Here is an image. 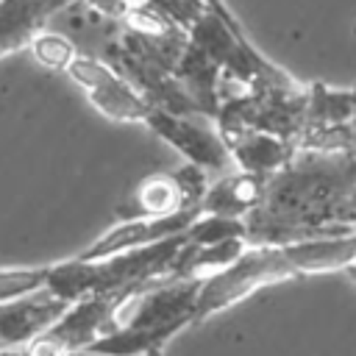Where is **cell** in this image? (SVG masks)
I'll list each match as a JSON object with an SVG mask.
<instances>
[{
  "instance_id": "obj_1",
  "label": "cell",
  "mask_w": 356,
  "mask_h": 356,
  "mask_svg": "<svg viewBox=\"0 0 356 356\" xmlns=\"http://www.w3.org/2000/svg\"><path fill=\"white\" fill-rule=\"evenodd\" d=\"M356 189V147H300L295 159L267 178L261 203L245 217L250 245H292L300 239L350 234L339 211Z\"/></svg>"
},
{
  "instance_id": "obj_2",
  "label": "cell",
  "mask_w": 356,
  "mask_h": 356,
  "mask_svg": "<svg viewBox=\"0 0 356 356\" xmlns=\"http://www.w3.org/2000/svg\"><path fill=\"white\" fill-rule=\"evenodd\" d=\"M309 111V89L295 86H261L245 89L234 97H222L214 125L222 136L236 131H261L289 142L303 139Z\"/></svg>"
},
{
  "instance_id": "obj_3",
  "label": "cell",
  "mask_w": 356,
  "mask_h": 356,
  "mask_svg": "<svg viewBox=\"0 0 356 356\" xmlns=\"http://www.w3.org/2000/svg\"><path fill=\"white\" fill-rule=\"evenodd\" d=\"M203 278H178L161 275L125 300L114 312V328L147 331L161 342H170L178 331L197 323V295Z\"/></svg>"
},
{
  "instance_id": "obj_4",
  "label": "cell",
  "mask_w": 356,
  "mask_h": 356,
  "mask_svg": "<svg viewBox=\"0 0 356 356\" xmlns=\"http://www.w3.org/2000/svg\"><path fill=\"white\" fill-rule=\"evenodd\" d=\"M289 278H298V270L292 267L284 245H248L236 261L203 278L197 295V323L242 303L261 286Z\"/></svg>"
},
{
  "instance_id": "obj_5",
  "label": "cell",
  "mask_w": 356,
  "mask_h": 356,
  "mask_svg": "<svg viewBox=\"0 0 356 356\" xmlns=\"http://www.w3.org/2000/svg\"><path fill=\"white\" fill-rule=\"evenodd\" d=\"M161 142L175 147L186 164L200 167L209 178H220L231 170H236L234 156L228 150V142L217 131L214 120H206L200 114H170L161 108H153L145 122Z\"/></svg>"
},
{
  "instance_id": "obj_6",
  "label": "cell",
  "mask_w": 356,
  "mask_h": 356,
  "mask_svg": "<svg viewBox=\"0 0 356 356\" xmlns=\"http://www.w3.org/2000/svg\"><path fill=\"white\" fill-rule=\"evenodd\" d=\"M67 75L83 89L86 100L114 122H147L150 103L103 58L78 53Z\"/></svg>"
},
{
  "instance_id": "obj_7",
  "label": "cell",
  "mask_w": 356,
  "mask_h": 356,
  "mask_svg": "<svg viewBox=\"0 0 356 356\" xmlns=\"http://www.w3.org/2000/svg\"><path fill=\"white\" fill-rule=\"evenodd\" d=\"M200 214H203V209L197 206V209H184L178 214L156 217V220H120L106 234H100L89 248H83L78 256L89 259V261H100V259H111L125 250H136V248H147V245L172 239L178 234H186V228Z\"/></svg>"
},
{
  "instance_id": "obj_8",
  "label": "cell",
  "mask_w": 356,
  "mask_h": 356,
  "mask_svg": "<svg viewBox=\"0 0 356 356\" xmlns=\"http://www.w3.org/2000/svg\"><path fill=\"white\" fill-rule=\"evenodd\" d=\"M125 295L131 292H100V295L81 298L70 303L61 320L44 334H50L70 353H78V350L86 353V348L95 339H100L114 328V312L125 300Z\"/></svg>"
},
{
  "instance_id": "obj_9",
  "label": "cell",
  "mask_w": 356,
  "mask_h": 356,
  "mask_svg": "<svg viewBox=\"0 0 356 356\" xmlns=\"http://www.w3.org/2000/svg\"><path fill=\"white\" fill-rule=\"evenodd\" d=\"M67 306L70 303L58 300L47 289L25 295L11 303H3L0 306V348L31 345L36 337L50 331L61 320Z\"/></svg>"
},
{
  "instance_id": "obj_10",
  "label": "cell",
  "mask_w": 356,
  "mask_h": 356,
  "mask_svg": "<svg viewBox=\"0 0 356 356\" xmlns=\"http://www.w3.org/2000/svg\"><path fill=\"white\" fill-rule=\"evenodd\" d=\"M222 139L228 142L236 170L259 175V178H273L300 150L298 142H289V139H281L273 134H261V131H236Z\"/></svg>"
},
{
  "instance_id": "obj_11",
  "label": "cell",
  "mask_w": 356,
  "mask_h": 356,
  "mask_svg": "<svg viewBox=\"0 0 356 356\" xmlns=\"http://www.w3.org/2000/svg\"><path fill=\"white\" fill-rule=\"evenodd\" d=\"M75 0H0V58L31 47L47 19Z\"/></svg>"
},
{
  "instance_id": "obj_12",
  "label": "cell",
  "mask_w": 356,
  "mask_h": 356,
  "mask_svg": "<svg viewBox=\"0 0 356 356\" xmlns=\"http://www.w3.org/2000/svg\"><path fill=\"white\" fill-rule=\"evenodd\" d=\"M172 75L181 81V86L186 89V95L192 97L195 108L200 117L206 120H214L217 111H220V86H222V70L217 67V61L203 50L197 47L192 39L186 44V50L181 53Z\"/></svg>"
},
{
  "instance_id": "obj_13",
  "label": "cell",
  "mask_w": 356,
  "mask_h": 356,
  "mask_svg": "<svg viewBox=\"0 0 356 356\" xmlns=\"http://www.w3.org/2000/svg\"><path fill=\"white\" fill-rule=\"evenodd\" d=\"M284 250H286L292 267L298 270V275L348 270V267L356 264V231L300 239V242L284 245Z\"/></svg>"
},
{
  "instance_id": "obj_14",
  "label": "cell",
  "mask_w": 356,
  "mask_h": 356,
  "mask_svg": "<svg viewBox=\"0 0 356 356\" xmlns=\"http://www.w3.org/2000/svg\"><path fill=\"white\" fill-rule=\"evenodd\" d=\"M267 178L231 170L211 181L206 197H203V214H222V217H239L245 220L264 195Z\"/></svg>"
},
{
  "instance_id": "obj_15",
  "label": "cell",
  "mask_w": 356,
  "mask_h": 356,
  "mask_svg": "<svg viewBox=\"0 0 356 356\" xmlns=\"http://www.w3.org/2000/svg\"><path fill=\"white\" fill-rule=\"evenodd\" d=\"M231 239H248V225L239 217H222V214H200L186 228L189 245H220Z\"/></svg>"
},
{
  "instance_id": "obj_16",
  "label": "cell",
  "mask_w": 356,
  "mask_h": 356,
  "mask_svg": "<svg viewBox=\"0 0 356 356\" xmlns=\"http://www.w3.org/2000/svg\"><path fill=\"white\" fill-rule=\"evenodd\" d=\"M31 53H33V58L42 67H47V70H64V72H67V67L78 56L72 39H67L64 33H56V31L36 33L33 42H31Z\"/></svg>"
},
{
  "instance_id": "obj_17",
  "label": "cell",
  "mask_w": 356,
  "mask_h": 356,
  "mask_svg": "<svg viewBox=\"0 0 356 356\" xmlns=\"http://www.w3.org/2000/svg\"><path fill=\"white\" fill-rule=\"evenodd\" d=\"M47 286V267H8L0 270V306Z\"/></svg>"
},
{
  "instance_id": "obj_18",
  "label": "cell",
  "mask_w": 356,
  "mask_h": 356,
  "mask_svg": "<svg viewBox=\"0 0 356 356\" xmlns=\"http://www.w3.org/2000/svg\"><path fill=\"white\" fill-rule=\"evenodd\" d=\"M125 3H147V6H156V8H161L164 14H170L178 25H184L186 31H189L192 22L203 14V6L195 3V0H125Z\"/></svg>"
},
{
  "instance_id": "obj_19",
  "label": "cell",
  "mask_w": 356,
  "mask_h": 356,
  "mask_svg": "<svg viewBox=\"0 0 356 356\" xmlns=\"http://www.w3.org/2000/svg\"><path fill=\"white\" fill-rule=\"evenodd\" d=\"M95 14H100V17H106L108 22H120L122 19V14H125V8H128V3L125 0H83Z\"/></svg>"
},
{
  "instance_id": "obj_20",
  "label": "cell",
  "mask_w": 356,
  "mask_h": 356,
  "mask_svg": "<svg viewBox=\"0 0 356 356\" xmlns=\"http://www.w3.org/2000/svg\"><path fill=\"white\" fill-rule=\"evenodd\" d=\"M28 350H31V356H72L70 350H64L50 334H42V337H36L31 345H28Z\"/></svg>"
},
{
  "instance_id": "obj_21",
  "label": "cell",
  "mask_w": 356,
  "mask_h": 356,
  "mask_svg": "<svg viewBox=\"0 0 356 356\" xmlns=\"http://www.w3.org/2000/svg\"><path fill=\"white\" fill-rule=\"evenodd\" d=\"M0 356H31L28 345H14V348H0Z\"/></svg>"
},
{
  "instance_id": "obj_22",
  "label": "cell",
  "mask_w": 356,
  "mask_h": 356,
  "mask_svg": "<svg viewBox=\"0 0 356 356\" xmlns=\"http://www.w3.org/2000/svg\"><path fill=\"white\" fill-rule=\"evenodd\" d=\"M350 147H356V117L350 122Z\"/></svg>"
},
{
  "instance_id": "obj_23",
  "label": "cell",
  "mask_w": 356,
  "mask_h": 356,
  "mask_svg": "<svg viewBox=\"0 0 356 356\" xmlns=\"http://www.w3.org/2000/svg\"><path fill=\"white\" fill-rule=\"evenodd\" d=\"M345 273H348V275H350V278H353V281H356V264H353V267H348V270H345Z\"/></svg>"
},
{
  "instance_id": "obj_24",
  "label": "cell",
  "mask_w": 356,
  "mask_h": 356,
  "mask_svg": "<svg viewBox=\"0 0 356 356\" xmlns=\"http://www.w3.org/2000/svg\"><path fill=\"white\" fill-rule=\"evenodd\" d=\"M136 356H161V350H147V353H136Z\"/></svg>"
}]
</instances>
